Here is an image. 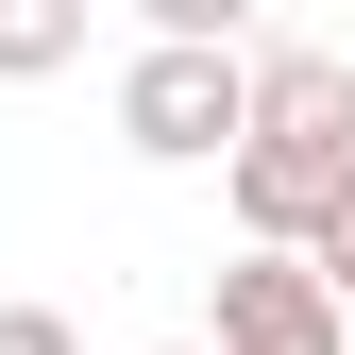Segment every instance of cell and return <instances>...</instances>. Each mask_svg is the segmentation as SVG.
<instances>
[{
	"label": "cell",
	"instance_id": "cell-1",
	"mask_svg": "<svg viewBox=\"0 0 355 355\" xmlns=\"http://www.w3.org/2000/svg\"><path fill=\"white\" fill-rule=\"evenodd\" d=\"M237 237L304 254L355 203V51H304V34H254V119H237Z\"/></svg>",
	"mask_w": 355,
	"mask_h": 355
},
{
	"label": "cell",
	"instance_id": "cell-2",
	"mask_svg": "<svg viewBox=\"0 0 355 355\" xmlns=\"http://www.w3.org/2000/svg\"><path fill=\"white\" fill-rule=\"evenodd\" d=\"M237 119H254V51L237 34H153L119 68V136L153 169H237Z\"/></svg>",
	"mask_w": 355,
	"mask_h": 355
},
{
	"label": "cell",
	"instance_id": "cell-3",
	"mask_svg": "<svg viewBox=\"0 0 355 355\" xmlns=\"http://www.w3.org/2000/svg\"><path fill=\"white\" fill-rule=\"evenodd\" d=\"M203 355H355V304L304 271V254H220V322Z\"/></svg>",
	"mask_w": 355,
	"mask_h": 355
},
{
	"label": "cell",
	"instance_id": "cell-4",
	"mask_svg": "<svg viewBox=\"0 0 355 355\" xmlns=\"http://www.w3.org/2000/svg\"><path fill=\"white\" fill-rule=\"evenodd\" d=\"M85 51V0H0V85H51Z\"/></svg>",
	"mask_w": 355,
	"mask_h": 355
},
{
	"label": "cell",
	"instance_id": "cell-5",
	"mask_svg": "<svg viewBox=\"0 0 355 355\" xmlns=\"http://www.w3.org/2000/svg\"><path fill=\"white\" fill-rule=\"evenodd\" d=\"M0 355H85V338L51 322V304H0Z\"/></svg>",
	"mask_w": 355,
	"mask_h": 355
},
{
	"label": "cell",
	"instance_id": "cell-6",
	"mask_svg": "<svg viewBox=\"0 0 355 355\" xmlns=\"http://www.w3.org/2000/svg\"><path fill=\"white\" fill-rule=\"evenodd\" d=\"M304 271H322V288H338V304H355V203H338V220H322V237H304Z\"/></svg>",
	"mask_w": 355,
	"mask_h": 355
},
{
	"label": "cell",
	"instance_id": "cell-7",
	"mask_svg": "<svg viewBox=\"0 0 355 355\" xmlns=\"http://www.w3.org/2000/svg\"><path fill=\"white\" fill-rule=\"evenodd\" d=\"M169 355H203V338H169Z\"/></svg>",
	"mask_w": 355,
	"mask_h": 355
}]
</instances>
